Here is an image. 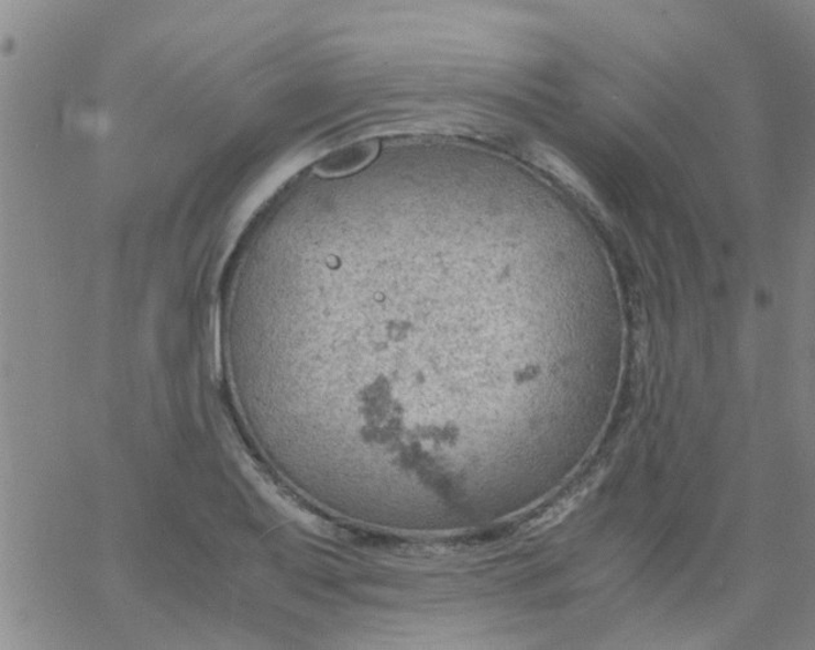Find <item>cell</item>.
Instances as JSON below:
<instances>
[{"instance_id":"obj_1","label":"cell","mask_w":815,"mask_h":650,"mask_svg":"<svg viewBox=\"0 0 815 650\" xmlns=\"http://www.w3.org/2000/svg\"><path fill=\"white\" fill-rule=\"evenodd\" d=\"M378 154L379 142L377 140L355 142L320 161L316 166V174L326 177L348 176L368 166Z\"/></svg>"}]
</instances>
